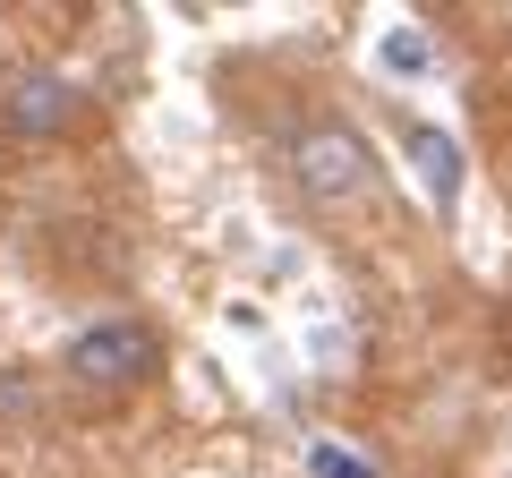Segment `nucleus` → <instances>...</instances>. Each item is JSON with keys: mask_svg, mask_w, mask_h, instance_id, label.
Wrapping results in <instances>:
<instances>
[{"mask_svg": "<svg viewBox=\"0 0 512 478\" xmlns=\"http://www.w3.org/2000/svg\"><path fill=\"white\" fill-rule=\"evenodd\" d=\"M402 154H410V171L427 180V205H436V214H453V205H461V180H470V154L453 146V129L410 120V129H402Z\"/></svg>", "mask_w": 512, "mask_h": 478, "instance_id": "4", "label": "nucleus"}, {"mask_svg": "<svg viewBox=\"0 0 512 478\" xmlns=\"http://www.w3.org/2000/svg\"><path fill=\"white\" fill-rule=\"evenodd\" d=\"M77 120H86V86L60 69H26L18 86L0 94V129L26 137V146H52V137H69Z\"/></svg>", "mask_w": 512, "mask_h": 478, "instance_id": "3", "label": "nucleus"}, {"mask_svg": "<svg viewBox=\"0 0 512 478\" xmlns=\"http://www.w3.org/2000/svg\"><path fill=\"white\" fill-rule=\"evenodd\" d=\"M308 470H316V478H376L359 453H342V444H308Z\"/></svg>", "mask_w": 512, "mask_h": 478, "instance_id": "6", "label": "nucleus"}, {"mask_svg": "<svg viewBox=\"0 0 512 478\" xmlns=\"http://www.w3.org/2000/svg\"><path fill=\"white\" fill-rule=\"evenodd\" d=\"M376 69L393 77V86H419V77L436 69V43H427V26H384V35H376Z\"/></svg>", "mask_w": 512, "mask_h": 478, "instance_id": "5", "label": "nucleus"}, {"mask_svg": "<svg viewBox=\"0 0 512 478\" xmlns=\"http://www.w3.org/2000/svg\"><path fill=\"white\" fill-rule=\"evenodd\" d=\"M154 368H163V333L146 316H94V325H77L60 342V376L77 393H103V402L111 393H137Z\"/></svg>", "mask_w": 512, "mask_h": 478, "instance_id": "2", "label": "nucleus"}, {"mask_svg": "<svg viewBox=\"0 0 512 478\" xmlns=\"http://www.w3.org/2000/svg\"><path fill=\"white\" fill-rule=\"evenodd\" d=\"M282 163H291V188L316 205V214H359V205L384 188L376 146H367L359 120H342V111H316V120H299V129L282 137Z\"/></svg>", "mask_w": 512, "mask_h": 478, "instance_id": "1", "label": "nucleus"}]
</instances>
